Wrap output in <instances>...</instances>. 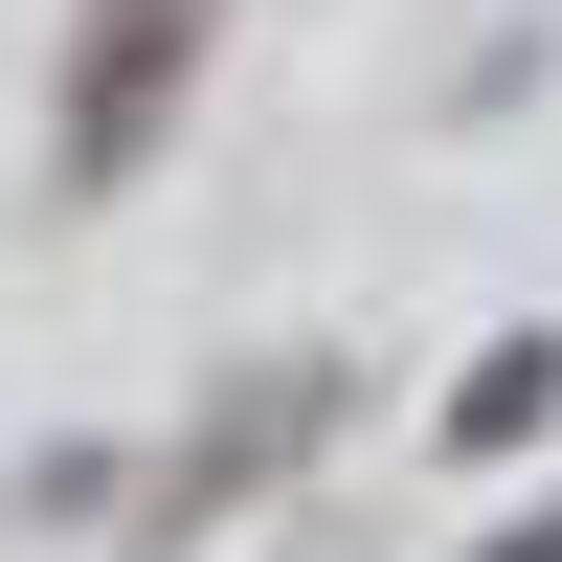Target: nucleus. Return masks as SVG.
<instances>
[{"label": "nucleus", "instance_id": "f257e3e1", "mask_svg": "<svg viewBox=\"0 0 562 562\" xmlns=\"http://www.w3.org/2000/svg\"><path fill=\"white\" fill-rule=\"evenodd\" d=\"M203 23H225V0H90V23H68V90H45L68 203H113V180L158 158V113H180V68H203Z\"/></svg>", "mask_w": 562, "mask_h": 562}, {"label": "nucleus", "instance_id": "f03ea898", "mask_svg": "<svg viewBox=\"0 0 562 562\" xmlns=\"http://www.w3.org/2000/svg\"><path fill=\"white\" fill-rule=\"evenodd\" d=\"M293 450H338V360H270V383H248V405H225V428H203V450L158 473V518H135V540H203L225 495H270Z\"/></svg>", "mask_w": 562, "mask_h": 562}, {"label": "nucleus", "instance_id": "7ed1b4c3", "mask_svg": "<svg viewBox=\"0 0 562 562\" xmlns=\"http://www.w3.org/2000/svg\"><path fill=\"white\" fill-rule=\"evenodd\" d=\"M428 428H450V473H495V450H562V338H495L473 383L428 405Z\"/></svg>", "mask_w": 562, "mask_h": 562}, {"label": "nucleus", "instance_id": "20e7f679", "mask_svg": "<svg viewBox=\"0 0 562 562\" xmlns=\"http://www.w3.org/2000/svg\"><path fill=\"white\" fill-rule=\"evenodd\" d=\"M473 562H562V495H518V518H495V540H473Z\"/></svg>", "mask_w": 562, "mask_h": 562}]
</instances>
